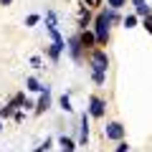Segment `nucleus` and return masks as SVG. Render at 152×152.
Here are the masks:
<instances>
[{
	"mask_svg": "<svg viewBox=\"0 0 152 152\" xmlns=\"http://www.w3.org/2000/svg\"><path fill=\"white\" fill-rule=\"evenodd\" d=\"M112 20H117V13L114 10H109V13H99L96 15V43L99 46H104L107 43V38H109V23Z\"/></svg>",
	"mask_w": 152,
	"mask_h": 152,
	"instance_id": "1",
	"label": "nucleus"
},
{
	"mask_svg": "<svg viewBox=\"0 0 152 152\" xmlns=\"http://www.w3.org/2000/svg\"><path fill=\"white\" fill-rule=\"evenodd\" d=\"M107 66H109L107 53L96 51V53L91 56V71H94V81H96V84H104V76H107Z\"/></svg>",
	"mask_w": 152,
	"mask_h": 152,
	"instance_id": "2",
	"label": "nucleus"
},
{
	"mask_svg": "<svg viewBox=\"0 0 152 152\" xmlns=\"http://www.w3.org/2000/svg\"><path fill=\"white\" fill-rule=\"evenodd\" d=\"M104 134H107L109 140H122V137H124V127H122L119 122H112V124L104 127Z\"/></svg>",
	"mask_w": 152,
	"mask_h": 152,
	"instance_id": "3",
	"label": "nucleus"
},
{
	"mask_svg": "<svg viewBox=\"0 0 152 152\" xmlns=\"http://www.w3.org/2000/svg\"><path fill=\"white\" fill-rule=\"evenodd\" d=\"M104 107H107L104 99H99V96H91V99H89V114H91V117H102V114H104Z\"/></svg>",
	"mask_w": 152,
	"mask_h": 152,
	"instance_id": "4",
	"label": "nucleus"
},
{
	"mask_svg": "<svg viewBox=\"0 0 152 152\" xmlns=\"http://www.w3.org/2000/svg\"><path fill=\"white\" fill-rule=\"evenodd\" d=\"M79 41H81L84 48H89V46L96 43V36H94V33H89V31H81V33H79Z\"/></svg>",
	"mask_w": 152,
	"mask_h": 152,
	"instance_id": "5",
	"label": "nucleus"
},
{
	"mask_svg": "<svg viewBox=\"0 0 152 152\" xmlns=\"http://www.w3.org/2000/svg\"><path fill=\"white\" fill-rule=\"evenodd\" d=\"M81 41H79V38H71V46H69V51H71V56H74V58H79V56H81Z\"/></svg>",
	"mask_w": 152,
	"mask_h": 152,
	"instance_id": "6",
	"label": "nucleus"
},
{
	"mask_svg": "<svg viewBox=\"0 0 152 152\" xmlns=\"http://www.w3.org/2000/svg\"><path fill=\"white\" fill-rule=\"evenodd\" d=\"M86 140H89V119H86V114H84L81 117V137H79V142L86 145Z\"/></svg>",
	"mask_w": 152,
	"mask_h": 152,
	"instance_id": "7",
	"label": "nucleus"
},
{
	"mask_svg": "<svg viewBox=\"0 0 152 152\" xmlns=\"http://www.w3.org/2000/svg\"><path fill=\"white\" fill-rule=\"evenodd\" d=\"M48 107H51V94H48V89H46V91L41 94V102H38V112H46Z\"/></svg>",
	"mask_w": 152,
	"mask_h": 152,
	"instance_id": "8",
	"label": "nucleus"
},
{
	"mask_svg": "<svg viewBox=\"0 0 152 152\" xmlns=\"http://www.w3.org/2000/svg\"><path fill=\"white\" fill-rule=\"evenodd\" d=\"M132 3H134V8H137V13H140V15H150V5H147L145 0H132Z\"/></svg>",
	"mask_w": 152,
	"mask_h": 152,
	"instance_id": "9",
	"label": "nucleus"
},
{
	"mask_svg": "<svg viewBox=\"0 0 152 152\" xmlns=\"http://www.w3.org/2000/svg\"><path fill=\"white\" fill-rule=\"evenodd\" d=\"M28 89H31V91H46L48 86H41V84H38L36 79H28Z\"/></svg>",
	"mask_w": 152,
	"mask_h": 152,
	"instance_id": "10",
	"label": "nucleus"
},
{
	"mask_svg": "<svg viewBox=\"0 0 152 152\" xmlns=\"http://www.w3.org/2000/svg\"><path fill=\"white\" fill-rule=\"evenodd\" d=\"M86 23H89V13L81 8V10H79V26H81V28H86Z\"/></svg>",
	"mask_w": 152,
	"mask_h": 152,
	"instance_id": "11",
	"label": "nucleus"
},
{
	"mask_svg": "<svg viewBox=\"0 0 152 152\" xmlns=\"http://www.w3.org/2000/svg\"><path fill=\"white\" fill-rule=\"evenodd\" d=\"M61 109H66V112H71V109H74V107H71V99L66 96V94L61 96Z\"/></svg>",
	"mask_w": 152,
	"mask_h": 152,
	"instance_id": "12",
	"label": "nucleus"
},
{
	"mask_svg": "<svg viewBox=\"0 0 152 152\" xmlns=\"http://www.w3.org/2000/svg\"><path fill=\"white\" fill-rule=\"evenodd\" d=\"M61 145H64V150H74V140L71 137H61Z\"/></svg>",
	"mask_w": 152,
	"mask_h": 152,
	"instance_id": "13",
	"label": "nucleus"
},
{
	"mask_svg": "<svg viewBox=\"0 0 152 152\" xmlns=\"http://www.w3.org/2000/svg\"><path fill=\"white\" fill-rule=\"evenodd\" d=\"M107 3L112 5V10H117V8H122V5H124L127 0H107Z\"/></svg>",
	"mask_w": 152,
	"mask_h": 152,
	"instance_id": "14",
	"label": "nucleus"
},
{
	"mask_svg": "<svg viewBox=\"0 0 152 152\" xmlns=\"http://www.w3.org/2000/svg\"><path fill=\"white\" fill-rule=\"evenodd\" d=\"M134 23H137L134 15H127V18H124V28H134Z\"/></svg>",
	"mask_w": 152,
	"mask_h": 152,
	"instance_id": "15",
	"label": "nucleus"
},
{
	"mask_svg": "<svg viewBox=\"0 0 152 152\" xmlns=\"http://www.w3.org/2000/svg\"><path fill=\"white\" fill-rule=\"evenodd\" d=\"M145 28H147V31L152 33V13H150V15H147V18H145Z\"/></svg>",
	"mask_w": 152,
	"mask_h": 152,
	"instance_id": "16",
	"label": "nucleus"
},
{
	"mask_svg": "<svg viewBox=\"0 0 152 152\" xmlns=\"http://www.w3.org/2000/svg\"><path fill=\"white\" fill-rule=\"evenodd\" d=\"M26 23H28V26H36V23H38V15H28Z\"/></svg>",
	"mask_w": 152,
	"mask_h": 152,
	"instance_id": "17",
	"label": "nucleus"
},
{
	"mask_svg": "<svg viewBox=\"0 0 152 152\" xmlns=\"http://www.w3.org/2000/svg\"><path fill=\"white\" fill-rule=\"evenodd\" d=\"M31 64L36 66V69H41V58H38V56H33V58H31Z\"/></svg>",
	"mask_w": 152,
	"mask_h": 152,
	"instance_id": "18",
	"label": "nucleus"
},
{
	"mask_svg": "<svg viewBox=\"0 0 152 152\" xmlns=\"http://www.w3.org/2000/svg\"><path fill=\"white\" fill-rule=\"evenodd\" d=\"M127 150H129V147H127V145H124V142H122V145H119V147H117V152H127Z\"/></svg>",
	"mask_w": 152,
	"mask_h": 152,
	"instance_id": "19",
	"label": "nucleus"
},
{
	"mask_svg": "<svg viewBox=\"0 0 152 152\" xmlns=\"http://www.w3.org/2000/svg\"><path fill=\"white\" fill-rule=\"evenodd\" d=\"M84 3H89V5L94 8V5H99V3H102V0H84Z\"/></svg>",
	"mask_w": 152,
	"mask_h": 152,
	"instance_id": "20",
	"label": "nucleus"
},
{
	"mask_svg": "<svg viewBox=\"0 0 152 152\" xmlns=\"http://www.w3.org/2000/svg\"><path fill=\"white\" fill-rule=\"evenodd\" d=\"M0 3H3V5H10V3H13V0H0Z\"/></svg>",
	"mask_w": 152,
	"mask_h": 152,
	"instance_id": "21",
	"label": "nucleus"
},
{
	"mask_svg": "<svg viewBox=\"0 0 152 152\" xmlns=\"http://www.w3.org/2000/svg\"><path fill=\"white\" fill-rule=\"evenodd\" d=\"M64 152H74V150H64Z\"/></svg>",
	"mask_w": 152,
	"mask_h": 152,
	"instance_id": "22",
	"label": "nucleus"
}]
</instances>
